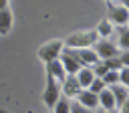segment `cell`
<instances>
[{
  "instance_id": "cell-21",
  "label": "cell",
  "mask_w": 129,
  "mask_h": 113,
  "mask_svg": "<svg viewBox=\"0 0 129 113\" xmlns=\"http://www.w3.org/2000/svg\"><path fill=\"white\" fill-rule=\"evenodd\" d=\"M91 71H93V75H95L97 79H103V77H105V73H107L109 69H107V67H105L101 61H99L97 65H93V67H91Z\"/></svg>"
},
{
  "instance_id": "cell-27",
  "label": "cell",
  "mask_w": 129,
  "mask_h": 113,
  "mask_svg": "<svg viewBox=\"0 0 129 113\" xmlns=\"http://www.w3.org/2000/svg\"><path fill=\"white\" fill-rule=\"evenodd\" d=\"M103 113H117V111H103Z\"/></svg>"
},
{
  "instance_id": "cell-24",
  "label": "cell",
  "mask_w": 129,
  "mask_h": 113,
  "mask_svg": "<svg viewBox=\"0 0 129 113\" xmlns=\"http://www.w3.org/2000/svg\"><path fill=\"white\" fill-rule=\"evenodd\" d=\"M119 63L123 65V67H129V50H119Z\"/></svg>"
},
{
  "instance_id": "cell-23",
  "label": "cell",
  "mask_w": 129,
  "mask_h": 113,
  "mask_svg": "<svg viewBox=\"0 0 129 113\" xmlns=\"http://www.w3.org/2000/svg\"><path fill=\"white\" fill-rule=\"evenodd\" d=\"M71 113H93V111H89V109L81 107L77 101H71Z\"/></svg>"
},
{
  "instance_id": "cell-2",
  "label": "cell",
  "mask_w": 129,
  "mask_h": 113,
  "mask_svg": "<svg viewBox=\"0 0 129 113\" xmlns=\"http://www.w3.org/2000/svg\"><path fill=\"white\" fill-rule=\"evenodd\" d=\"M62 48H64L62 38H52V40H48V42H44V44L38 46V59L44 65H48V63H52V61H56L60 56Z\"/></svg>"
},
{
  "instance_id": "cell-13",
  "label": "cell",
  "mask_w": 129,
  "mask_h": 113,
  "mask_svg": "<svg viewBox=\"0 0 129 113\" xmlns=\"http://www.w3.org/2000/svg\"><path fill=\"white\" fill-rule=\"evenodd\" d=\"M75 79H77V83H79V87H81V89H89V85L93 83L95 75H93L91 67H83V69L75 75Z\"/></svg>"
},
{
  "instance_id": "cell-16",
  "label": "cell",
  "mask_w": 129,
  "mask_h": 113,
  "mask_svg": "<svg viewBox=\"0 0 129 113\" xmlns=\"http://www.w3.org/2000/svg\"><path fill=\"white\" fill-rule=\"evenodd\" d=\"M117 32H119V42H115L117 48L119 50H129V30H127V26L117 28Z\"/></svg>"
},
{
  "instance_id": "cell-15",
  "label": "cell",
  "mask_w": 129,
  "mask_h": 113,
  "mask_svg": "<svg viewBox=\"0 0 129 113\" xmlns=\"http://www.w3.org/2000/svg\"><path fill=\"white\" fill-rule=\"evenodd\" d=\"M113 30H115V26H113L107 18H103V20L97 24V28H95V32H97V36H99V38H107V36H111V34H113Z\"/></svg>"
},
{
  "instance_id": "cell-22",
  "label": "cell",
  "mask_w": 129,
  "mask_h": 113,
  "mask_svg": "<svg viewBox=\"0 0 129 113\" xmlns=\"http://www.w3.org/2000/svg\"><path fill=\"white\" fill-rule=\"evenodd\" d=\"M117 73H119V85L129 87V67H123V69H119Z\"/></svg>"
},
{
  "instance_id": "cell-8",
  "label": "cell",
  "mask_w": 129,
  "mask_h": 113,
  "mask_svg": "<svg viewBox=\"0 0 129 113\" xmlns=\"http://www.w3.org/2000/svg\"><path fill=\"white\" fill-rule=\"evenodd\" d=\"M77 103L81 105V107H85V109H89V111H93V109H97L99 107V99H97V95H93L91 91H87V89H81L79 93H77Z\"/></svg>"
},
{
  "instance_id": "cell-5",
  "label": "cell",
  "mask_w": 129,
  "mask_h": 113,
  "mask_svg": "<svg viewBox=\"0 0 129 113\" xmlns=\"http://www.w3.org/2000/svg\"><path fill=\"white\" fill-rule=\"evenodd\" d=\"M58 97H60V85H58L52 77H46V87H44V91H42V103H44L48 109H52L54 103L58 101Z\"/></svg>"
},
{
  "instance_id": "cell-25",
  "label": "cell",
  "mask_w": 129,
  "mask_h": 113,
  "mask_svg": "<svg viewBox=\"0 0 129 113\" xmlns=\"http://www.w3.org/2000/svg\"><path fill=\"white\" fill-rule=\"evenodd\" d=\"M8 4H10L8 0H0V10H6V8H8Z\"/></svg>"
},
{
  "instance_id": "cell-3",
  "label": "cell",
  "mask_w": 129,
  "mask_h": 113,
  "mask_svg": "<svg viewBox=\"0 0 129 113\" xmlns=\"http://www.w3.org/2000/svg\"><path fill=\"white\" fill-rule=\"evenodd\" d=\"M107 10H109V22L115 26V28H121V26H127L129 22V10L123 2H107Z\"/></svg>"
},
{
  "instance_id": "cell-18",
  "label": "cell",
  "mask_w": 129,
  "mask_h": 113,
  "mask_svg": "<svg viewBox=\"0 0 129 113\" xmlns=\"http://www.w3.org/2000/svg\"><path fill=\"white\" fill-rule=\"evenodd\" d=\"M105 83V87H113V85H119V73L117 71H107L105 77L101 79Z\"/></svg>"
},
{
  "instance_id": "cell-14",
  "label": "cell",
  "mask_w": 129,
  "mask_h": 113,
  "mask_svg": "<svg viewBox=\"0 0 129 113\" xmlns=\"http://www.w3.org/2000/svg\"><path fill=\"white\" fill-rule=\"evenodd\" d=\"M12 24H14V16H12L10 8L0 10V34H2V36H6V34L10 32Z\"/></svg>"
},
{
  "instance_id": "cell-6",
  "label": "cell",
  "mask_w": 129,
  "mask_h": 113,
  "mask_svg": "<svg viewBox=\"0 0 129 113\" xmlns=\"http://www.w3.org/2000/svg\"><path fill=\"white\" fill-rule=\"evenodd\" d=\"M71 54L81 63V67H93L99 63V56L95 54L93 48H69Z\"/></svg>"
},
{
  "instance_id": "cell-1",
  "label": "cell",
  "mask_w": 129,
  "mask_h": 113,
  "mask_svg": "<svg viewBox=\"0 0 129 113\" xmlns=\"http://www.w3.org/2000/svg\"><path fill=\"white\" fill-rule=\"evenodd\" d=\"M97 40H99V36H97V32H95V28L75 30V32H71L67 38H62L64 48H91Z\"/></svg>"
},
{
  "instance_id": "cell-19",
  "label": "cell",
  "mask_w": 129,
  "mask_h": 113,
  "mask_svg": "<svg viewBox=\"0 0 129 113\" xmlns=\"http://www.w3.org/2000/svg\"><path fill=\"white\" fill-rule=\"evenodd\" d=\"M103 89H107V87H105V83H103L101 79H97V77H95V79H93V83L89 85V89H87V91H91L93 95H99Z\"/></svg>"
},
{
  "instance_id": "cell-26",
  "label": "cell",
  "mask_w": 129,
  "mask_h": 113,
  "mask_svg": "<svg viewBox=\"0 0 129 113\" xmlns=\"http://www.w3.org/2000/svg\"><path fill=\"white\" fill-rule=\"evenodd\" d=\"M0 113H10V111H8L6 107H0Z\"/></svg>"
},
{
  "instance_id": "cell-17",
  "label": "cell",
  "mask_w": 129,
  "mask_h": 113,
  "mask_svg": "<svg viewBox=\"0 0 129 113\" xmlns=\"http://www.w3.org/2000/svg\"><path fill=\"white\" fill-rule=\"evenodd\" d=\"M50 113H71V99L67 97H58V101L54 103V107L50 109Z\"/></svg>"
},
{
  "instance_id": "cell-9",
  "label": "cell",
  "mask_w": 129,
  "mask_h": 113,
  "mask_svg": "<svg viewBox=\"0 0 129 113\" xmlns=\"http://www.w3.org/2000/svg\"><path fill=\"white\" fill-rule=\"evenodd\" d=\"M79 91H81V87H79L77 79H75V77H71V75H67V79L60 83V95H62V97H67V99H75Z\"/></svg>"
},
{
  "instance_id": "cell-20",
  "label": "cell",
  "mask_w": 129,
  "mask_h": 113,
  "mask_svg": "<svg viewBox=\"0 0 129 113\" xmlns=\"http://www.w3.org/2000/svg\"><path fill=\"white\" fill-rule=\"evenodd\" d=\"M109 71H119V69H123V65L119 63V56H113V59H107V61H101Z\"/></svg>"
},
{
  "instance_id": "cell-10",
  "label": "cell",
  "mask_w": 129,
  "mask_h": 113,
  "mask_svg": "<svg viewBox=\"0 0 129 113\" xmlns=\"http://www.w3.org/2000/svg\"><path fill=\"white\" fill-rule=\"evenodd\" d=\"M44 69H46V77H52L58 85L67 79V73H64V69H62V65H60L58 59L52 61V63H48V65H44Z\"/></svg>"
},
{
  "instance_id": "cell-4",
  "label": "cell",
  "mask_w": 129,
  "mask_h": 113,
  "mask_svg": "<svg viewBox=\"0 0 129 113\" xmlns=\"http://www.w3.org/2000/svg\"><path fill=\"white\" fill-rule=\"evenodd\" d=\"M91 48L95 50V54L99 56V61H107V59H113V56L119 54L117 44H115L113 40H109V38H99Z\"/></svg>"
},
{
  "instance_id": "cell-12",
  "label": "cell",
  "mask_w": 129,
  "mask_h": 113,
  "mask_svg": "<svg viewBox=\"0 0 129 113\" xmlns=\"http://www.w3.org/2000/svg\"><path fill=\"white\" fill-rule=\"evenodd\" d=\"M97 99H99V107H103V111H117V103H115L109 89H103L97 95Z\"/></svg>"
},
{
  "instance_id": "cell-7",
  "label": "cell",
  "mask_w": 129,
  "mask_h": 113,
  "mask_svg": "<svg viewBox=\"0 0 129 113\" xmlns=\"http://www.w3.org/2000/svg\"><path fill=\"white\" fill-rule=\"evenodd\" d=\"M58 61H60V65H62V69H64V73H67V75H71V77H75V75L83 69V67H81V63L71 54V50H69V48H62V52H60Z\"/></svg>"
},
{
  "instance_id": "cell-11",
  "label": "cell",
  "mask_w": 129,
  "mask_h": 113,
  "mask_svg": "<svg viewBox=\"0 0 129 113\" xmlns=\"http://www.w3.org/2000/svg\"><path fill=\"white\" fill-rule=\"evenodd\" d=\"M107 89L111 91V95H113V99H115L117 107H121L123 103H127V101H129V87H123V85H113V87H107Z\"/></svg>"
}]
</instances>
